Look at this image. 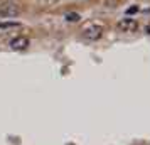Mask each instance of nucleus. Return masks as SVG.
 <instances>
[{
	"mask_svg": "<svg viewBox=\"0 0 150 145\" xmlns=\"http://www.w3.org/2000/svg\"><path fill=\"white\" fill-rule=\"evenodd\" d=\"M83 35L86 41H98L103 35V25L100 24H89L88 27L83 29Z\"/></svg>",
	"mask_w": 150,
	"mask_h": 145,
	"instance_id": "1",
	"label": "nucleus"
},
{
	"mask_svg": "<svg viewBox=\"0 0 150 145\" xmlns=\"http://www.w3.org/2000/svg\"><path fill=\"white\" fill-rule=\"evenodd\" d=\"M116 27H118V30H122V32H135L137 29H138V22L135 19H132V17H125V19H120L118 21Z\"/></svg>",
	"mask_w": 150,
	"mask_h": 145,
	"instance_id": "2",
	"label": "nucleus"
},
{
	"mask_svg": "<svg viewBox=\"0 0 150 145\" xmlns=\"http://www.w3.org/2000/svg\"><path fill=\"white\" fill-rule=\"evenodd\" d=\"M21 12L22 8L14 2H8L0 7V17H17V15H21Z\"/></svg>",
	"mask_w": 150,
	"mask_h": 145,
	"instance_id": "3",
	"label": "nucleus"
},
{
	"mask_svg": "<svg viewBox=\"0 0 150 145\" xmlns=\"http://www.w3.org/2000/svg\"><path fill=\"white\" fill-rule=\"evenodd\" d=\"M29 44H30V41H29L27 37H24V35L14 37L12 41L8 42V46H10V49H12V51H24V49L29 47Z\"/></svg>",
	"mask_w": 150,
	"mask_h": 145,
	"instance_id": "4",
	"label": "nucleus"
},
{
	"mask_svg": "<svg viewBox=\"0 0 150 145\" xmlns=\"http://www.w3.org/2000/svg\"><path fill=\"white\" fill-rule=\"evenodd\" d=\"M64 19H66V22H73V24H76V22L81 21V15L78 14V12H68V14L64 15Z\"/></svg>",
	"mask_w": 150,
	"mask_h": 145,
	"instance_id": "5",
	"label": "nucleus"
},
{
	"mask_svg": "<svg viewBox=\"0 0 150 145\" xmlns=\"http://www.w3.org/2000/svg\"><path fill=\"white\" fill-rule=\"evenodd\" d=\"M21 27V22H0V29H17Z\"/></svg>",
	"mask_w": 150,
	"mask_h": 145,
	"instance_id": "6",
	"label": "nucleus"
},
{
	"mask_svg": "<svg viewBox=\"0 0 150 145\" xmlns=\"http://www.w3.org/2000/svg\"><path fill=\"white\" fill-rule=\"evenodd\" d=\"M57 2H59V0H39V4H41L42 7H52Z\"/></svg>",
	"mask_w": 150,
	"mask_h": 145,
	"instance_id": "7",
	"label": "nucleus"
},
{
	"mask_svg": "<svg viewBox=\"0 0 150 145\" xmlns=\"http://www.w3.org/2000/svg\"><path fill=\"white\" fill-rule=\"evenodd\" d=\"M145 32H147V34L150 35V22H149V24H147V25H145Z\"/></svg>",
	"mask_w": 150,
	"mask_h": 145,
	"instance_id": "8",
	"label": "nucleus"
},
{
	"mask_svg": "<svg viewBox=\"0 0 150 145\" xmlns=\"http://www.w3.org/2000/svg\"><path fill=\"white\" fill-rule=\"evenodd\" d=\"M137 10H138V7H132V8L128 10V14H133V12H137Z\"/></svg>",
	"mask_w": 150,
	"mask_h": 145,
	"instance_id": "9",
	"label": "nucleus"
}]
</instances>
